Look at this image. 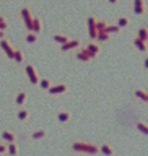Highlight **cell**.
<instances>
[{
  "label": "cell",
  "instance_id": "cell-35",
  "mask_svg": "<svg viewBox=\"0 0 148 156\" xmlns=\"http://www.w3.org/2000/svg\"><path fill=\"white\" fill-rule=\"evenodd\" d=\"M3 156H12V154H3Z\"/></svg>",
  "mask_w": 148,
  "mask_h": 156
},
{
  "label": "cell",
  "instance_id": "cell-27",
  "mask_svg": "<svg viewBox=\"0 0 148 156\" xmlns=\"http://www.w3.org/2000/svg\"><path fill=\"white\" fill-rule=\"evenodd\" d=\"M119 31H121V28L117 24H106L104 26V33H107V34H116Z\"/></svg>",
  "mask_w": 148,
  "mask_h": 156
},
{
  "label": "cell",
  "instance_id": "cell-24",
  "mask_svg": "<svg viewBox=\"0 0 148 156\" xmlns=\"http://www.w3.org/2000/svg\"><path fill=\"white\" fill-rule=\"evenodd\" d=\"M135 98H139L140 101H143V102H148V93L145 90H135Z\"/></svg>",
  "mask_w": 148,
  "mask_h": 156
},
{
  "label": "cell",
  "instance_id": "cell-29",
  "mask_svg": "<svg viewBox=\"0 0 148 156\" xmlns=\"http://www.w3.org/2000/svg\"><path fill=\"white\" fill-rule=\"evenodd\" d=\"M135 129H137V130H140L143 135H148V125H145L143 122H140V120H139V122H135Z\"/></svg>",
  "mask_w": 148,
  "mask_h": 156
},
{
  "label": "cell",
  "instance_id": "cell-22",
  "mask_svg": "<svg viewBox=\"0 0 148 156\" xmlns=\"http://www.w3.org/2000/svg\"><path fill=\"white\" fill-rule=\"evenodd\" d=\"M68 36H65V34H54V37H52V41L56 42V44H59V46H62V44H65L67 41H68Z\"/></svg>",
  "mask_w": 148,
  "mask_h": 156
},
{
  "label": "cell",
  "instance_id": "cell-34",
  "mask_svg": "<svg viewBox=\"0 0 148 156\" xmlns=\"http://www.w3.org/2000/svg\"><path fill=\"white\" fill-rule=\"evenodd\" d=\"M119 0H109V3H117Z\"/></svg>",
  "mask_w": 148,
  "mask_h": 156
},
{
  "label": "cell",
  "instance_id": "cell-9",
  "mask_svg": "<svg viewBox=\"0 0 148 156\" xmlns=\"http://www.w3.org/2000/svg\"><path fill=\"white\" fill-rule=\"evenodd\" d=\"M132 8H134V13H135V15L142 16V15L145 13V2H143V0H134Z\"/></svg>",
  "mask_w": 148,
  "mask_h": 156
},
{
  "label": "cell",
  "instance_id": "cell-16",
  "mask_svg": "<svg viewBox=\"0 0 148 156\" xmlns=\"http://www.w3.org/2000/svg\"><path fill=\"white\" fill-rule=\"evenodd\" d=\"M72 119V114L68 111H60V112H57V120L59 122H62V124H65V122H70Z\"/></svg>",
  "mask_w": 148,
  "mask_h": 156
},
{
  "label": "cell",
  "instance_id": "cell-1",
  "mask_svg": "<svg viewBox=\"0 0 148 156\" xmlns=\"http://www.w3.org/2000/svg\"><path fill=\"white\" fill-rule=\"evenodd\" d=\"M70 150L75 151V153H85V154H98L99 153L98 145L90 143V141H73Z\"/></svg>",
  "mask_w": 148,
  "mask_h": 156
},
{
  "label": "cell",
  "instance_id": "cell-8",
  "mask_svg": "<svg viewBox=\"0 0 148 156\" xmlns=\"http://www.w3.org/2000/svg\"><path fill=\"white\" fill-rule=\"evenodd\" d=\"M88 36L91 41L96 39V18L95 16H88Z\"/></svg>",
  "mask_w": 148,
  "mask_h": 156
},
{
  "label": "cell",
  "instance_id": "cell-2",
  "mask_svg": "<svg viewBox=\"0 0 148 156\" xmlns=\"http://www.w3.org/2000/svg\"><path fill=\"white\" fill-rule=\"evenodd\" d=\"M24 73H26V78H28V81L31 83V85H38V81H39V73L36 70V67L33 65V63H26L24 65Z\"/></svg>",
  "mask_w": 148,
  "mask_h": 156
},
{
  "label": "cell",
  "instance_id": "cell-31",
  "mask_svg": "<svg viewBox=\"0 0 148 156\" xmlns=\"http://www.w3.org/2000/svg\"><path fill=\"white\" fill-rule=\"evenodd\" d=\"M107 23L104 21H99V20H96V33H99V31H104V26H106Z\"/></svg>",
  "mask_w": 148,
  "mask_h": 156
},
{
  "label": "cell",
  "instance_id": "cell-3",
  "mask_svg": "<svg viewBox=\"0 0 148 156\" xmlns=\"http://www.w3.org/2000/svg\"><path fill=\"white\" fill-rule=\"evenodd\" d=\"M20 15H21V18H23V23H24L26 31H31V26H33V13H31V8H29V7H21Z\"/></svg>",
  "mask_w": 148,
  "mask_h": 156
},
{
  "label": "cell",
  "instance_id": "cell-17",
  "mask_svg": "<svg viewBox=\"0 0 148 156\" xmlns=\"http://www.w3.org/2000/svg\"><path fill=\"white\" fill-rule=\"evenodd\" d=\"M18 153H20V148H18L16 141H12V143H7V154L18 156Z\"/></svg>",
  "mask_w": 148,
  "mask_h": 156
},
{
  "label": "cell",
  "instance_id": "cell-30",
  "mask_svg": "<svg viewBox=\"0 0 148 156\" xmlns=\"http://www.w3.org/2000/svg\"><path fill=\"white\" fill-rule=\"evenodd\" d=\"M7 29H8V21H7V18L0 15V31H7Z\"/></svg>",
  "mask_w": 148,
  "mask_h": 156
},
{
  "label": "cell",
  "instance_id": "cell-23",
  "mask_svg": "<svg viewBox=\"0 0 148 156\" xmlns=\"http://www.w3.org/2000/svg\"><path fill=\"white\" fill-rule=\"evenodd\" d=\"M24 41H26L28 44H36V42H38V34H34L33 31H26Z\"/></svg>",
  "mask_w": 148,
  "mask_h": 156
},
{
  "label": "cell",
  "instance_id": "cell-15",
  "mask_svg": "<svg viewBox=\"0 0 148 156\" xmlns=\"http://www.w3.org/2000/svg\"><path fill=\"white\" fill-rule=\"evenodd\" d=\"M75 57L78 58V60H81V62H90V60H91L90 54L86 52V49H85V47H83V49H80L78 52H75Z\"/></svg>",
  "mask_w": 148,
  "mask_h": 156
},
{
  "label": "cell",
  "instance_id": "cell-28",
  "mask_svg": "<svg viewBox=\"0 0 148 156\" xmlns=\"http://www.w3.org/2000/svg\"><path fill=\"white\" fill-rule=\"evenodd\" d=\"M129 23H130V20L129 18H127V16H121L119 20H117V26H119L121 29H124V28H127V26H129Z\"/></svg>",
  "mask_w": 148,
  "mask_h": 156
},
{
  "label": "cell",
  "instance_id": "cell-6",
  "mask_svg": "<svg viewBox=\"0 0 148 156\" xmlns=\"http://www.w3.org/2000/svg\"><path fill=\"white\" fill-rule=\"evenodd\" d=\"M0 49L5 52L7 58H10V60H12V58H13V49H15V47H12V44L8 42V39H5V37L0 39Z\"/></svg>",
  "mask_w": 148,
  "mask_h": 156
},
{
  "label": "cell",
  "instance_id": "cell-7",
  "mask_svg": "<svg viewBox=\"0 0 148 156\" xmlns=\"http://www.w3.org/2000/svg\"><path fill=\"white\" fill-rule=\"evenodd\" d=\"M68 90V86L65 83H57V85H51L47 88V93L49 94H63Z\"/></svg>",
  "mask_w": 148,
  "mask_h": 156
},
{
  "label": "cell",
  "instance_id": "cell-26",
  "mask_svg": "<svg viewBox=\"0 0 148 156\" xmlns=\"http://www.w3.org/2000/svg\"><path fill=\"white\" fill-rule=\"evenodd\" d=\"M46 130H34L33 133H31V140H42V138H46Z\"/></svg>",
  "mask_w": 148,
  "mask_h": 156
},
{
  "label": "cell",
  "instance_id": "cell-20",
  "mask_svg": "<svg viewBox=\"0 0 148 156\" xmlns=\"http://www.w3.org/2000/svg\"><path fill=\"white\" fill-rule=\"evenodd\" d=\"M135 37H139V39H142V41L148 42V29L145 26H140L139 31H137V36Z\"/></svg>",
  "mask_w": 148,
  "mask_h": 156
},
{
  "label": "cell",
  "instance_id": "cell-14",
  "mask_svg": "<svg viewBox=\"0 0 148 156\" xmlns=\"http://www.w3.org/2000/svg\"><path fill=\"white\" fill-rule=\"evenodd\" d=\"M0 135H2V138H3L5 141H7V143H12V141H16V135H15L12 130H8V129H3V130H2V133H0Z\"/></svg>",
  "mask_w": 148,
  "mask_h": 156
},
{
  "label": "cell",
  "instance_id": "cell-18",
  "mask_svg": "<svg viewBox=\"0 0 148 156\" xmlns=\"http://www.w3.org/2000/svg\"><path fill=\"white\" fill-rule=\"evenodd\" d=\"M13 62H16V63H23L24 62V54L21 49H13V58H12Z\"/></svg>",
  "mask_w": 148,
  "mask_h": 156
},
{
  "label": "cell",
  "instance_id": "cell-25",
  "mask_svg": "<svg viewBox=\"0 0 148 156\" xmlns=\"http://www.w3.org/2000/svg\"><path fill=\"white\" fill-rule=\"evenodd\" d=\"M109 39H111V34H107L104 31H99V33H96V39H95V41L106 42V41H109Z\"/></svg>",
  "mask_w": 148,
  "mask_h": 156
},
{
  "label": "cell",
  "instance_id": "cell-12",
  "mask_svg": "<svg viewBox=\"0 0 148 156\" xmlns=\"http://www.w3.org/2000/svg\"><path fill=\"white\" fill-rule=\"evenodd\" d=\"M132 46H134L135 49H139L140 52H146V51H148V44H146L145 41H142V39H139V37H134Z\"/></svg>",
  "mask_w": 148,
  "mask_h": 156
},
{
  "label": "cell",
  "instance_id": "cell-21",
  "mask_svg": "<svg viewBox=\"0 0 148 156\" xmlns=\"http://www.w3.org/2000/svg\"><path fill=\"white\" fill-rule=\"evenodd\" d=\"M52 85V81H51V78H39V81H38V86L41 88L42 91H47V88Z\"/></svg>",
  "mask_w": 148,
  "mask_h": 156
},
{
  "label": "cell",
  "instance_id": "cell-13",
  "mask_svg": "<svg viewBox=\"0 0 148 156\" xmlns=\"http://www.w3.org/2000/svg\"><path fill=\"white\" fill-rule=\"evenodd\" d=\"M28 99V93L26 91H18V94L15 96V104H16V107H21L24 102H26Z\"/></svg>",
  "mask_w": 148,
  "mask_h": 156
},
{
  "label": "cell",
  "instance_id": "cell-5",
  "mask_svg": "<svg viewBox=\"0 0 148 156\" xmlns=\"http://www.w3.org/2000/svg\"><path fill=\"white\" fill-rule=\"evenodd\" d=\"M85 49H86V52L90 54L91 58H96L98 55H99V52H101V47H99V44H98L96 41L88 42L86 46H85Z\"/></svg>",
  "mask_w": 148,
  "mask_h": 156
},
{
  "label": "cell",
  "instance_id": "cell-33",
  "mask_svg": "<svg viewBox=\"0 0 148 156\" xmlns=\"http://www.w3.org/2000/svg\"><path fill=\"white\" fill-rule=\"evenodd\" d=\"M2 37H5V31H0V39Z\"/></svg>",
  "mask_w": 148,
  "mask_h": 156
},
{
  "label": "cell",
  "instance_id": "cell-11",
  "mask_svg": "<svg viewBox=\"0 0 148 156\" xmlns=\"http://www.w3.org/2000/svg\"><path fill=\"white\" fill-rule=\"evenodd\" d=\"M16 119L18 120H21V122H24V120H28V117H29V109H26V107H16Z\"/></svg>",
  "mask_w": 148,
  "mask_h": 156
},
{
  "label": "cell",
  "instance_id": "cell-32",
  "mask_svg": "<svg viewBox=\"0 0 148 156\" xmlns=\"http://www.w3.org/2000/svg\"><path fill=\"white\" fill-rule=\"evenodd\" d=\"M5 153H7V145L0 143V154H5Z\"/></svg>",
  "mask_w": 148,
  "mask_h": 156
},
{
  "label": "cell",
  "instance_id": "cell-4",
  "mask_svg": "<svg viewBox=\"0 0 148 156\" xmlns=\"http://www.w3.org/2000/svg\"><path fill=\"white\" fill-rule=\"evenodd\" d=\"M81 42L80 39H68L65 44L60 46V52H70V51H75V49H80Z\"/></svg>",
  "mask_w": 148,
  "mask_h": 156
},
{
  "label": "cell",
  "instance_id": "cell-10",
  "mask_svg": "<svg viewBox=\"0 0 148 156\" xmlns=\"http://www.w3.org/2000/svg\"><path fill=\"white\" fill-rule=\"evenodd\" d=\"M98 148H99V153L103 156H114V148L109 143H101Z\"/></svg>",
  "mask_w": 148,
  "mask_h": 156
},
{
  "label": "cell",
  "instance_id": "cell-19",
  "mask_svg": "<svg viewBox=\"0 0 148 156\" xmlns=\"http://www.w3.org/2000/svg\"><path fill=\"white\" fill-rule=\"evenodd\" d=\"M41 29H42V26H41V20H39L38 16H33V26H31V31H33L34 34H39V33H41Z\"/></svg>",
  "mask_w": 148,
  "mask_h": 156
}]
</instances>
